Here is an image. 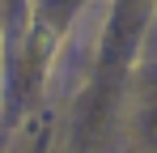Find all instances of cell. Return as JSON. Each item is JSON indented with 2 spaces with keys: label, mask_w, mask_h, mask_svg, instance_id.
<instances>
[{
  "label": "cell",
  "mask_w": 157,
  "mask_h": 153,
  "mask_svg": "<svg viewBox=\"0 0 157 153\" xmlns=\"http://www.w3.org/2000/svg\"><path fill=\"white\" fill-rule=\"evenodd\" d=\"M0 111H4V98H0Z\"/></svg>",
  "instance_id": "obj_1"
}]
</instances>
